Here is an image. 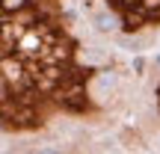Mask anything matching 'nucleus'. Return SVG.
<instances>
[{
    "instance_id": "nucleus-1",
    "label": "nucleus",
    "mask_w": 160,
    "mask_h": 154,
    "mask_svg": "<svg viewBox=\"0 0 160 154\" xmlns=\"http://www.w3.org/2000/svg\"><path fill=\"white\" fill-rule=\"evenodd\" d=\"M95 30H98V33H116V30H119V21H116V15H110V12H101V15H95Z\"/></svg>"
},
{
    "instance_id": "nucleus-2",
    "label": "nucleus",
    "mask_w": 160,
    "mask_h": 154,
    "mask_svg": "<svg viewBox=\"0 0 160 154\" xmlns=\"http://www.w3.org/2000/svg\"><path fill=\"white\" fill-rule=\"evenodd\" d=\"M154 68L160 71V51H157V57H154Z\"/></svg>"
},
{
    "instance_id": "nucleus-3",
    "label": "nucleus",
    "mask_w": 160,
    "mask_h": 154,
    "mask_svg": "<svg viewBox=\"0 0 160 154\" xmlns=\"http://www.w3.org/2000/svg\"><path fill=\"white\" fill-rule=\"evenodd\" d=\"M157 145H160V137H157Z\"/></svg>"
}]
</instances>
